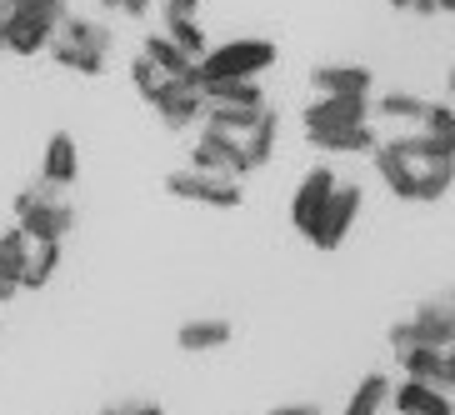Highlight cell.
Wrapping results in <instances>:
<instances>
[{"mask_svg":"<svg viewBox=\"0 0 455 415\" xmlns=\"http://www.w3.org/2000/svg\"><path fill=\"white\" fill-rule=\"evenodd\" d=\"M100 415H165L161 401H125V405H106Z\"/></svg>","mask_w":455,"mask_h":415,"instance_id":"4dcf8cb0","label":"cell"},{"mask_svg":"<svg viewBox=\"0 0 455 415\" xmlns=\"http://www.w3.org/2000/svg\"><path fill=\"white\" fill-rule=\"evenodd\" d=\"M161 36L180 45V51H186L190 60H201V55L211 51V36L201 30V20H196V15H175V11H165V30H161Z\"/></svg>","mask_w":455,"mask_h":415,"instance_id":"d4e9b609","label":"cell"},{"mask_svg":"<svg viewBox=\"0 0 455 415\" xmlns=\"http://www.w3.org/2000/svg\"><path fill=\"white\" fill-rule=\"evenodd\" d=\"M331 190H335V171H331V165L306 171V180L295 186V196H291V226L300 230V235H310L315 215L325 211V201H331Z\"/></svg>","mask_w":455,"mask_h":415,"instance_id":"7c38bea8","label":"cell"},{"mask_svg":"<svg viewBox=\"0 0 455 415\" xmlns=\"http://www.w3.org/2000/svg\"><path fill=\"white\" fill-rule=\"evenodd\" d=\"M310 85H315V95H371L375 76L371 66H315Z\"/></svg>","mask_w":455,"mask_h":415,"instance_id":"e0dca14e","label":"cell"},{"mask_svg":"<svg viewBox=\"0 0 455 415\" xmlns=\"http://www.w3.org/2000/svg\"><path fill=\"white\" fill-rule=\"evenodd\" d=\"M275 66V41H226V45H211V51L196 60L201 70V81H255V76H266Z\"/></svg>","mask_w":455,"mask_h":415,"instance_id":"277c9868","label":"cell"},{"mask_svg":"<svg viewBox=\"0 0 455 415\" xmlns=\"http://www.w3.org/2000/svg\"><path fill=\"white\" fill-rule=\"evenodd\" d=\"M270 415H321V405L315 401H291V405H275Z\"/></svg>","mask_w":455,"mask_h":415,"instance_id":"1f68e13d","label":"cell"},{"mask_svg":"<svg viewBox=\"0 0 455 415\" xmlns=\"http://www.w3.org/2000/svg\"><path fill=\"white\" fill-rule=\"evenodd\" d=\"M15 230H26L30 241H66L76 230V205L60 201V190H45L36 180L15 196Z\"/></svg>","mask_w":455,"mask_h":415,"instance_id":"3957f363","label":"cell"},{"mask_svg":"<svg viewBox=\"0 0 455 415\" xmlns=\"http://www.w3.org/2000/svg\"><path fill=\"white\" fill-rule=\"evenodd\" d=\"M395 415H455L451 395L435 386H420V380H401V386H390V401Z\"/></svg>","mask_w":455,"mask_h":415,"instance_id":"5bb4252c","label":"cell"},{"mask_svg":"<svg viewBox=\"0 0 455 415\" xmlns=\"http://www.w3.org/2000/svg\"><path fill=\"white\" fill-rule=\"evenodd\" d=\"M165 190L175 201H196V205H215V211H235L241 205V180L230 175H211V171H175L165 175Z\"/></svg>","mask_w":455,"mask_h":415,"instance_id":"ba28073f","label":"cell"},{"mask_svg":"<svg viewBox=\"0 0 455 415\" xmlns=\"http://www.w3.org/2000/svg\"><path fill=\"white\" fill-rule=\"evenodd\" d=\"M386 5H395V11H405V5H411V0H386Z\"/></svg>","mask_w":455,"mask_h":415,"instance_id":"f35d334b","label":"cell"},{"mask_svg":"<svg viewBox=\"0 0 455 415\" xmlns=\"http://www.w3.org/2000/svg\"><path fill=\"white\" fill-rule=\"evenodd\" d=\"M275 135H281V121H275V110L266 106L260 110V121L241 135V150H245V161H251V171H260V165L275 156Z\"/></svg>","mask_w":455,"mask_h":415,"instance_id":"603a6c76","label":"cell"},{"mask_svg":"<svg viewBox=\"0 0 455 415\" xmlns=\"http://www.w3.org/2000/svg\"><path fill=\"white\" fill-rule=\"evenodd\" d=\"M361 186H355V180H346V186H340V180H335V190H331V201H325V211L315 215V226H310V235L306 241L315 245V251H335V245L346 241L350 235V226H355V215H361Z\"/></svg>","mask_w":455,"mask_h":415,"instance_id":"8992f818","label":"cell"},{"mask_svg":"<svg viewBox=\"0 0 455 415\" xmlns=\"http://www.w3.org/2000/svg\"><path fill=\"white\" fill-rule=\"evenodd\" d=\"M386 401H390V375L371 371L361 386L350 390V401H346V411H340V415H380V411H386Z\"/></svg>","mask_w":455,"mask_h":415,"instance_id":"484cf974","label":"cell"},{"mask_svg":"<svg viewBox=\"0 0 455 415\" xmlns=\"http://www.w3.org/2000/svg\"><path fill=\"white\" fill-rule=\"evenodd\" d=\"M175 346L186 355H205V350H226L230 346V321L220 315H205V321H186L175 331Z\"/></svg>","mask_w":455,"mask_h":415,"instance_id":"ffe728a7","label":"cell"},{"mask_svg":"<svg viewBox=\"0 0 455 415\" xmlns=\"http://www.w3.org/2000/svg\"><path fill=\"white\" fill-rule=\"evenodd\" d=\"M150 106H156V116H161L171 131H190V125H201V116H205L201 70H196V76H180V81H171V76H165Z\"/></svg>","mask_w":455,"mask_h":415,"instance_id":"9c48e42d","label":"cell"},{"mask_svg":"<svg viewBox=\"0 0 455 415\" xmlns=\"http://www.w3.org/2000/svg\"><path fill=\"white\" fill-rule=\"evenodd\" d=\"M455 11V0H435V15H451Z\"/></svg>","mask_w":455,"mask_h":415,"instance_id":"8d00e7d4","label":"cell"},{"mask_svg":"<svg viewBox=\"0 0 455 415\" xmlns=\"http://www.w3.org/2000/svg\"><path fill=\"white\" fill-rule=\"evenodd\" d=\"M405 11H415V15H435V0H411Z\"/></svg>","mask_w":455,"mask_h":415,"instance_id":"e575fe53","label":"cell"},{"mask_svg":"<svg viewBox=\"0 0 455 415\" xmlns=\"http://www.w3.org/2000/svg\"><path fill=\"white\" fill-rule=\"evenodd\" d=\"M5 11H11V0H0V51H5Z\"/></svg>","mask_w":455,"mask_h":415,"instance_id":"d590c367","label":"cell"},{"mask_svg":"<svg viewBox=\"0 0 455 415\" xmlns=\"http://www.w3.org/2000/svg\"><path fill=\"white\" fill-rule=\"evenodd\" d=\"M390 150L395 156H405V161H420V165H451L455 161V135H395L390 140Z\"/></svg>","mask_w":455,"mask_h":415,"instance_id":"ac0fdd59","label":"cell"},{"mask_svg":"<svg viewBox=\"0 0 455 415\" xmlns=\"http://www.w3.org/2000/svg\"><path fill=\"white\" fill-rule=\"evenodd\" d=\"M45 55H51L55 66L76 70V76H100V70H106V51H95V45H81V41H66V36H51Z\"/></svg>","mask_w":455,"mask_h":415,"instance_id":"44dd1931","label":"cell"},{"mask_svg":"<svg viewBox=\"0 0 455 415\" xmlns=\"http://www.w3.org/2000/svg\"><path fill=\"white\" fill-rule=\"evenodd\" d=\"M66 15H70V0H11V11H5V51L41 55Z\"/></svg>","mask_w":455,"mask_h":415,"instance_id":"7a4b0ae2","label":"cell"},{"mask_svg":"<svg viewBox=\"0 0 455 415\" xmlns=\"http://www.w3.org/2000/svg\"><path fill=\"white\" fill-rule=\"evenodd\" d=\"M371 156H375V171H380V180H386V190L395 196V201L435 205V201H445V196H451L455 161H451V165H420V161H405V156H395V150H390V140H380V146H375Z\"/></svg>","mask_w":455,"mask_h":415,"instance_id":"6da1fadb","label":"cell"},{"mask_svg":"<svg viewBox=\"0 0 455 415\" xmlns=\"http://www.w3.org/2000/svg\"><path fill=\"white\" fill-rule=\"evenodd\" d=\"M306 140L315 150H325V156H371L375 146H380V135H375V125H335V131H306Z\"/></svg>","mask_w":455,"mask_h":415,"instance_id":"4fadbf2b","label":"cell"},{"mask_svg":"<svg viewBox=\"0 0 455 415\" xmlns=\"http://www.w3.org/2000/svg\"><path fill=\"white\" fill-rule=\"evenodd\" d=\"M405 380H420V386H435L451 395L455 390V355L451 350H430V346H411V350H395Z\"/></svg>","mask_w":455,"mask_h":415,"instance_id":"30bf717a","label":"cell"},{"mask_svg":"<svg viewBox=\"0 0 455 415\" xmlns=\"http://www.w3.org/2000/svg\"><path fill=\"white\" fill-rule=\"evenodd\" d=\"M131 81H135V95H140V100L150 106V100H156V91H161L165 76H161L156 66H150V60H140V55H135V60H131Z\"/></svg>","mask_w":455,"mask_h":415,"instance_id":"f1b7e54d","label":"cell"},{"mask_svg":"<svg viewBox=\"0 0 455 415\" xmlns=\"http://www.w3.org/2000/svg\"><path fill=\"white\" fill-rule=\"evenodd\" d=\"M196 5L201 0H165V11H175V15H196Z\"/></svg>","mask_w":455,"mask_h":415,"instance_id":"836d02e7","label":"cell"},{"mask_svg":"<svg viewBox=\"0 0 455 415\" xmlns=\"http://www.w3.org/2000/svg\"><path fill=\"white\" fill-rule=\"evenodd\" d=\"M140 60H150V66L161 70V76H171V81H180V76H196V60H190L186 51L175 41H165V36H146V45H140Z\"/></svg>","mask_w":455,"mask_h":415,"instance_id":"7402d4cb","label":"cell"},{"mask_svg":"<svg viewBox=\"0 0 455 415\" xmlns=\"http://www.w3.org/2000/svg\"><path fill=\"white\" fill-rule=\"evenodd\" d=\"M260 110H251V106H205L201 125H215V131H226V135H245L255 121H260Z\"/></svg>","mask_w":455,"mask_h":415,"instance_id":"4316f807","label":"cell"},{"mask_svg":"<svg viewBox=\"0 0 455 415\" xmlns=\"http://www.w3.org/2000/svg\"><path fill=\"white\" fill-rule=\"evenodd\" d=\"M201 95L205 106H251V110L266 106V91L255 81H201Z\"/></svg>","mask_w":455,"mask_h":415,"instance_id":"cb8c5ba5","label":"cell"},{"mask_svg":"<svg viewBox=\"0 0 455 415\" xmlns=\"http://www.w3.org/2000/svg\"><path fill=\"white\" fill-rule=\"evenodd\" d=\"M100 5H106V11H121V0H100Z\"/></svg>","mask_w":455,"mask_h":415,"instance_id":"74e56055","label":"cell"},{"mask_svg":"<svg viewBox=\"0 0 455 415\" xmlns=\"http://www.w3.org/2000/svg\"><path fill=\"white\" fill-rule=\"evenodd\" d=\"M420 125H426V135H455V110L451 106H426L420 110Z\"/></svg>","mask_w":455,"mask_h":415,"instance_id":"f546056e","label":"cell"},{"mask_svg":"<svg viewBox=\"0 0 455 415\" xmlns=\"http://www.w3.org/2000/svg\"><path fill=\"white\" fill-rule=\"evenodd\" d=\"M390 346H395V350H411V346L451 350L455 346V306H451V295L426 300V306H415L411 321L390 325Z\"/></svg>","mask_w":455,"mask_h":415,"instance_id":"5b68a950","label":"cell"},{"mask_svg":"<svg viewBox=\"0 0 455 415\" xmlns=\"http://www.w3.org/2000/svg\"><path fill=\"white\" fill-rule=\"evenodd\" d=\"M190 171L230 175V180L251 175V161H245V150H241V135H226V131H215V125H201L196 146H190Z\"/></svg>","mask_w":455,"mask_h":415,"instance_id":"52a82bcc","label":"cell"},{"mask_svg":"<svg viewBox=\"0 0 455 415\" xmlns=\"http://www.w3.org/2000/svg\"><path fill=\"white\" fill-rule=\"evenodd\" d=\"M26 251H30V235L26 230H0V306H11L20 295V270H26Z\"/></svg>","mask_w":455,"mask_h":415,"instance_id":"2e32d148","label":"cell"},{"mask_svg":"<svg viewBox=\"0 0 455 415\" xmlns=\"http://www.w3.org/2000/svg\"><path fill=\"white\" fill-rule=\"evenodd\" d=\"M60 255H66V241H30L26 251V270H20V291H45L60 270Z\"/></svg>","mask_w":455,"mask_h":415,"instance_id":"d6986e66","label":"cell"},{"mask_svg":"<svg viewBox=\"0 0 455 415\" xmlns=\"http://www.w3.org/2000/svg\"><path fill=\"white\" fill-rule=\"evenodd\" d=\"M76 175H81L76 140H70L66 131H55L51 146H45V161H41V186L45 190H70V186H76Z\"/></svg>","mask_w":455,"mask_h":415,"instance_id":"9a60e30c","label":"cell"},{"mask_svg":"<svg viewBox=\"0 0 455 415\" xmlns=\"http://www.w3.org/2000/svg\"><path fill=\"white\" fill-rule=\"evenodd\" d=\"M150 5H156V0H121V15H131V20H146Z\"/></svg>","mask_w":455,"mask_h":415,"instance_id":"d6a6232c","label":"cell"},{"mask_svg":"<svg viewBox=\"0 0 455 415\" xmlns=\"http://www.w3.org/2000/svg\"><path fill=\"white\" fill-rule=\"evenodd\" d=\"M420 110H426V100L405 91H390L375 100V116H386V121H420Z\"/></svg>","mask_w":455,"mask_h":415,"instance_id":"83f0119b","label":"cell"},{"mask_svg":"<svg viewBox=\"0 0 455 415\" xmlns=\"http://www.w3.org/2000/svg\"><path fill=\"white\" fill-rule=\"evenodd\" d=\"M371 121V95H315L306 106V131H335V125Z\"/></svg>","mask_w":455,"mask_h":415,"instance_id":"8fae6325","label":"cell"}]
</instances>
